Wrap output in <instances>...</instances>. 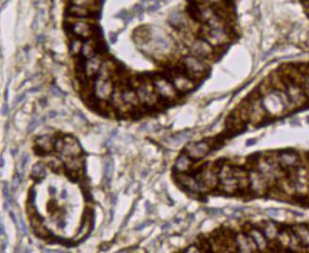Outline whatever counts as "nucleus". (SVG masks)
I'll return each instance as SVG.
<instances>
[{
    "mask_svg": "<svg viewBox=\"0 0 309 253\" xmlns=\"http://www.w3.org/2000/svg\"><path fill=\"white\" fill-rule=\"evenodd\" d=\"M182 68L188 76L195 78L204 76L206 70L204 59L197 58L193 55L186 56L182 59Z\"/></svg>",
    "mask_w": 309,
    "mask_h": 253,
    "instance_id": "nucleus-1",
    "label": "nucleus"
},
{
    "mask_svg": "<svg viewBox=\"0 0 309 253\" xmlns=\"http://www.w3.org/2000/svg\"><path fill=\"white\" fill-rule=\"evenodd\" d=\"M154 92L162 99L171 100L174 99L177 95V89L175 88L173 82L167 80L162 76H157L153 81Z\"/></svg>",
    "mask_w": 309,
    "mask_h": 253,
    "instance_id": "nucleus-2",
    "label": "nucleus"
},
{
    "mask_svg": "<svg viewBox=\"0 0 309 253\" xmlns=\"http://www.w3.org/2000/svg\"><path fill=\"white\" fill-rule=\"evenodd\" d=\"M190 50L191 55L202 58L204 60L206 58H210L214 53L213 46L203 38L193 40L190 44Z\"/></svg>",
    "mask_w": 309,
    "mask_h": 253,
    "instance_id": "nucleus-3",
    "label": "nucleus"
},
{
    "mask_svg": "<svg viewBox=\"0 0 309 253\" xmlns=\"http://www.w3.org/2000/svg\"><path fill=\"white\" fill-rule=\"evenodd\" d=\"M68 27L72 34L74 35L76 38H78L81 40H87V39L92 38L95 32L92 25L84 21L72 22L68 25Z\"/></svg>",
    "mask_w": 309,
    "mask_h": 253,
    "instance_id": "nucleus-4",
    "label": "nucleus"
},
{
    "mask_svg": "<svg viewBox=\"0 0 309 253\" xmlns=\"http://www.w3.org/2000/svg\"><path fill=\"white\" fill-rule=\"evenodd\" d=\"M68 13L70 14V16H73V17L83 18V17L91 16V14H93L94 12H92L90 9L86 8V7L71 4V6L68 9Z\"/></svg>",
    "mask_w": 309,
    "mask_h": 253,
    "instance_id": "nucleus-5",
    "label": "nucleus"
},
{
    "mask_svg": "<svg viewBox=\"0 0 309 253\" xmlns=\"http://www.w3.org/2000/svg\"><path fill=\"white\" fill-rule=\"evenodd\" d=\"M169 23L173 25V27L182 30L186 26L187 21L185 16L181 12H174L169 17Z\"/></svg>",
    "mask_w": 309,
    "mask_h": 253,
    "instance_id": "nucleus-6",
    "label": "nucleus"
},
{
    "mask_svg": "<svg viewBox=\"0 0 309 253\" xmlns=\"http://www.w3.org/2000/svg\"><path fill=\"white\" fill-rule=\"evenodd\" d=\"M280 163L285 167H293L298 163V156L292 152H283L279 157Z\"/></svg>",
    "mask_w": 309,
    "mask_h": 253,
    "instance_id": "nucleus-7",
    "label": "nucleus"
},
{
    "mask_svg": "<svg viewBox=\"0 0 309 253\" xmlns=\"http://www.w3.org/2000/svg\"><path fill=\"white\" fill-rule=\"evenodd\" d=\"M71 4L86 7L92 12H95L98 9L99 0H71Z\"/></svg>",
    "mask_w": 309,
    "mask_h": 253,
    "instance_id": "nucleus-8",
    "label": "nucleus"
},
{
    "mask_svg": "<svg viewBox=\"0 0 309 253\" xmlns=\"http://www.w3.org/2000/svg\"><path fill=\"white\" fill-rule=\"evenodd\" d=\"M251 238L256 243L258 248H259V249L266 248V238L261 232H259L258 230H253L251 232Z\"/></svg>",
    "mask_w": 309,
    "mask_h": 253,
    "instance_id": "nucleus-9",
    "label": "nucleus"
},
{
    "mask_svg": "<svg viewBox=\"0 0 309 253\" xmlns=\"http://www.w3.org/2000/svg\"><path fill=\"white\" fill-rule=\"evenodd\" d=\"M297 235L298 238L301 241L307 244V245H309V230L307 228L298 227Z\"/></svg>",
    "mask_w": 309,
    "mask_h": 253,
    "instance_id": "nucleus-10",
    "label": "nucleus"
},
{
    "mask_svg": "<svg viewBox=\"0 0 309 253\" xmlns=\"http://www.w3.org/2000/svg\"><path fill=\"white\" fill-rule=\"evenodd\" d=\"M206 4H211V5H219L223 0H203Z\"/></svg>",
    "mask_w": 309,
    "mask_h": 253,
    "instance_id": "nucleus-11",
    "label": "nucleus"
},
{
    "mask_svg": "<svg viewBox=\"0 0 309 253\" xmlns=\"http://www.w3.org/2000/svg\"><path fill=\"white\" fill-rule=\"evenodd\" d=\"M305 89H306V92L309 94V76L305 81Z\"/></svg>",
    "mask_w": 309,
    "mask_h": 253,
    "instance_id": "nucleus-12",
    "label": "nucleus"
},
{
    "mask_svg": "<svg viewBox=\"0 0 309 253\" xmlns=\"http://www.w3.org/2000/svg\"><path fill=\"white\" fill-rule=\"evenodd\" d=\"M305 5H306V8H307V10H308L309 12V0H306V2H305Z\"/></svg>",
    "mask_w": 309,
    "mask_h": 253,
    "instance_id": "nucleus-13",
    "label": "nucleus"
}]
</instances>
